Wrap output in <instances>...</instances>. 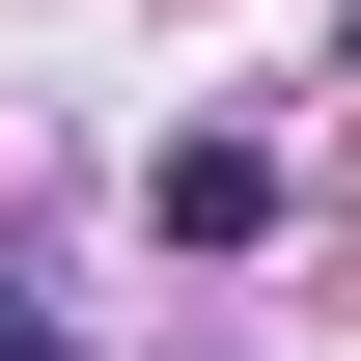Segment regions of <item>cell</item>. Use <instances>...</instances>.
I'll return each instance as SVG.
<instances>
[{"label": "cell", "mask_w": 361, "mask_h": 361, "mask_svg": "<svg viewBox=\"0 0 361 361\" xmlns=\"http://www.w3.org/2000/svg\"><path fill=\"white\" fill-rule=\"evenodd\" d=\"M278 223V139H167V250H250Z\"/></svg>", "instance_id": "obj_1"}, {"label": "cell", "mask_w": 361, "mask_h": 361, "mask_svg": "<svg viewBox=\"0 0 361 361\" xmlns=\"http://www.w3.org/2000/svg\"><path fill=\"white\" fill-rule=\"evenodd\" d=\"M0 361H56V306H28V278H0Z\"/></svg>", "instance_id": "obj_2"}]
</instances>
